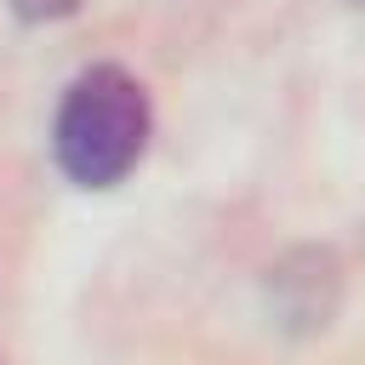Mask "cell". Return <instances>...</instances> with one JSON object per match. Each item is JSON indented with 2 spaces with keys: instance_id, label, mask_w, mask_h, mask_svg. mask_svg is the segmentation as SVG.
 <instances>
[{
  "instance_id": "6da1fadb",
  "label": "cell",
  "mask_w": 365,
  "mask_h": 365,
  "mask_svg": "<svg viewBox=\"0 0 365 365\" xmlns=\"http://www.w3.org/2000/svg\"><path fill=\"white\" fill-rule=\"evenodd\" d=\"M148 91L114 68V63H97L86 68L63 103H57V125H51V154L63 165L68 182L80 188H114L148 148Z\"/></svg>"
},
{
  "instance_id": "7a4b0ae2",
  "label": "cell",
  "mask_w": 365,
  "mask_h": 365,
  "mask_svg": "<svg viewBox=\"0 0 365 365\" xmlns=\"http://www.w3.org/2000/svg\"><path fill=\"white\" fill-rule=\"evenodd\" d=\"M11 11H17L23 23H57V17L80 11V0H11Z\"/></svg>"
},
{
  "instance_id": "3957f363",
  "label": "cell",
  "mask_w": 365,
  "mask_h": 365,
  "mask_svg": "<svg viewBox=\"0 0 365 365\" xmlns=\"http://www.w3.org/2000/svg\"><path fill=\"white\" fill-rule=\"evenodd\" d=\"M359 6H365V0H359Z\"/></svg>"
}]
</instances>
